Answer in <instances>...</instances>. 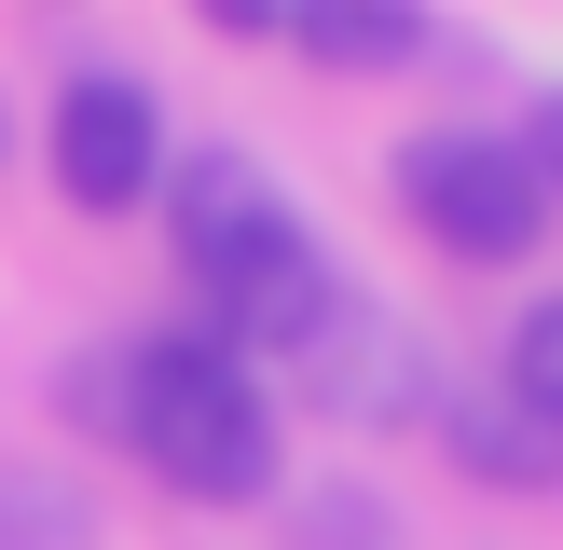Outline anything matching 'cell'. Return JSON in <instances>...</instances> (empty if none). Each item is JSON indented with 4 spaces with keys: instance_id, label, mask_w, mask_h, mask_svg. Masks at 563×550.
Here are the masks:
<instances>
[{
    "instance_id": "obj_1",
    "label": "cell",
    "mask_w": 563,
    "mask_h": 550,
    "mask_svg": "<svg viewBox=\"0 0 563 550\" xmlns=\"http://www.w3.org/2000/svg\"><path fill=\"white\" fill-rule=\"evenodd\" d=\"M165 248H179L220 358H247V344L317 358L330 330H344V275H330L317 220H302L289 193H275V165H247V152H192L179 179H165Z\"/></svg>"
},
{
    "instance_id": "obj_2",
    "label": "cell",
    "mask_w": 563,
    "mask_h": 550,
    "mask_svg": "<svg viewBox=\"0 0 563 550\" xmlns=\"http://www.w3.org/2000/svg\"><path fill=\"white\" fill-rule=\"evenodd\" d=\"M110 440L152 454V482L207 495V509H262L289 440H275V399L247 358H220L207 330H152V344L110 358Z\"/></svg>"
},
{
    "instance_id": "obj_3",
    "label": "cell",
    "mask_w": 563,
    "mask_h": 550,
    "mask_svg": "<svg viewBox=\"0 0 563 550\" xmlns=\"http://www.w3.org/2000/svg\"><path fill=\"white\" fill-rule=\"evenodd\" d=\"M399 207L427 248H454V262H522V248L550 234V193L537 165H522L509 124H427L399 138Z\"/></svg>"
},
{
    "instance_id": "obj_4",
    "label": "cell",
    "mask_w": 563,
    "mask_h": 550,
    "mask_svg": "<svg viewBox=\"0 0 563 550\" xmlns=\"http://www.w3.org/2000/svg\"><path fill=\"white\" fill-rule=\"evenodd\" d=\"M42 152H55V193H69L82 220H124V207H152V193H165V110H152V82H137V69H69Z\"/></svg>"
},
{
    "instance_id": "obj_5",
    "label": "cell",
    "mask_w": 563,
    "mask_h": 550,
    "mask_svg": "<svg viewBox=\"0 0 563 550\" xmlns=\"http://www.w3.org/2000/svg\"><path fill=\"white\" fill-rule=\"evenodd\" d=\"M440 454H454L467 482H495V495H550V482H563V427H537L509 385H495V399H454V413H440Z\"/></svg>"
},
{
    "instance_id": "obj_6",
    "label": "cell",
    "mask_w": 563,
    "mask_h": 550,
    "mask_svg": "<svg viewBox=\"0 0 563 550\" xmlns=\"http://www.w3.org/2000/svg\"><path fill=\"white\" fill-rule=\"evenodd\" d=\"M275 42H302L317 69H399V55H427V14L412 0H302V14H275Z\"/></svg>"
},
{
    "instance_id": "obj_7",
    "label": "cell",
    "mask_w": 563,
    "mask_h": 550,
    "mask_svg": "<svg viewBox=\"0 0 563 550\" xmlns=\"http://www.w3.org/2000/svg\"><path fill=\"white\" fill-rule=\"evenodd\" d=\"M509 399L537 413V427H563V289L522 302V330H509Z\"/></svg>"
},
{
    "instance_id": "obj_8",
    "label": "cell",
    "mask_w": 563,
    "mask_h": 550,
    "mask_svg": "<svg viewBox=\"0 0 563 550\" xmlns=\"http://www.w3.org/2000/svg\"><path fill=\"white\" fill-rule=\"evenodd\" d=\"M302 550H399V509L357 495V482H330V495H302Z\"/></svg>"
},
{
    "instance_id": "obj_9",
    "label": "cell",
    "mask_w": 563,
    "mask_h": 550,
    "mask_svg": "<svg viewBox=\"0 0 563 550\" xmlns=\"http://www.w3.org/2000/svg\"><path fill=\"white\" fill-rule=\"evenodd\" d=\"M522 165H537V193L563 207V82H550L537 110H522Z\"/></svg>"
},
{
    "instance_id": "obj_10",
    "label": "cell",
    "mask_w": 563,
    "mask_h": 550,
    "mask_svg": "<svg viewBox=\"0 0 563 550\" xmlns=\"http://www.w3.org/2000/svg\"><path fill=\"white\" fill-rule=\"evenodd\" d=\"M0 152H14V124H0Z\"/></svg>"
}]
</instances>
